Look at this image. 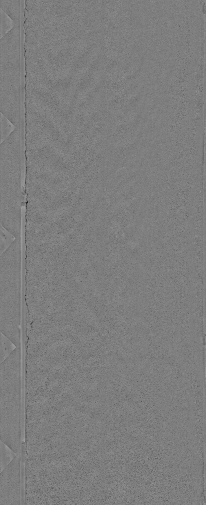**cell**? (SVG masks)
<instances>
[{
	"mask_svg": "<svg viewBox=\"0 0 206 505\" xmlns=\"http://www.w3.org/2000/svg\"><path fill=\"white\" fill-rule=\"evenodd\" d=\"M24 22L1 39V112L15 127L25 125L26 61Z\"/></svg>",
	"mask_w": 206,
	"mask_h": 505,
	"instance_id": "1",
	"label": "cell"
},
{
	"mask_svg": "<svg viewBox=\"0 0 206 505\" xmlns=\"http://www.w3.org/2000/svg\"><path fill=\"white\" fill-rule=\"evenodd\" d=\"M24 132L15 128L1 144V224L15 238H20L21 211L26 205L22 187L25 166Z\"/></svg>",
	"mask_w": 206,
	"mask_h": 505,
	"instance_id": "2",
	"label": "cell"
},
{
	"mask_svg": "<svg viewBox=\"0 0 206 505\" xmlns=\"http://www.w3.org/2000/svg\"><path fill=\"white\" fill-rule=\"evenodd\" d=\"M20 238L1 254V332L13 344L20 346Z\"/></svg>",
	"mask_w": 206,
	"mask_h": 505,
	"instance_id": "3",
	"label": "cell"
},
{
	"mask_svg": "<svg viewBox=\"0 0 206 505\" xmlns=\"http://www.w3.org/2000/svg\"><path fill=\"white\" fill-rule=\"evenodd\" d=\"M21 346L1 364V440L15 454L20 450Z\"/></svg>",
	"mask_w": 206,
	"mask_h": 505,
	"instance_id": "4",
	"label": "cell"
},
{
	"mask_svg": "<svg viewBox=\"0 0 206 505\" xmlns=\"http://www.w3.org/2000/svg\"><path fill=\"white\" fill-rule=\"evenodd\" d=\"M20 454H17L1 473V505H20L21 501Z\"/></svg>",
	"mask_w": 206,
	"mask_h": 505,
	"instance_id": "5",
	"label": "cell"
},
{
	"mask_svg": "<svg viewBox=\"0 0 206 505\" xmlns=\"http://www.w3.org/2000/svg\"><path fill=\"white\" fill-rule=\"evenodd\" d=\"M25 2L22 0H1V8L16 24H19L24 22Z\"/></svg>",
	"mask_w": 206,
	"mask_h": 505,
	"instance_id": "6",
	"label": "cell"
},
{
	"mask_svg": "<svg viewBox=\"0 0 206 505\" xmlns=\"http://www.w3.org/2000/svg\"><path fill=\"white\" fill-rule=\"evenodd\" d=\"M16 346L6 336L1 335V362H2L14 350Z\"/></svg>",
	"mask_w": 206,
	"mask_h": 505,
	"instance_id": "7",
	"label": "cell"
},
{
	"mask_svg": "<svg viewBox=\"0 0 206 505\" xmlns=\"http://www.w3.org/2000/svg\"><path fill=\"white\" fill-rule=\"evenodd\" d=\"M16 239L10 232L1 226V254L11 245Z\"/></svg>",
	"mask_w": 206,
	"mask_h": 505,
	"instance_id": "8",
	"label": "cell"
},
{
	"mask_svg": "<svg viewBox=\"0 0 206 505\" xmlns=\"http://www.w3.org/2000/svg\"><path fill=\"white\" fill-rule=\"evenodd\" d=\"M16 25L15 22L1 9V35L4 36Z\"/></svg>",
	"mask_w": 206,
	"mask_h": 505,
	"instance_id": "9",
	"label": "cell"
},
{
	"mask_svg": "<svg viewBox=\"0 0 206 505\" xmlns=\"http://www.w3.org/2000/svg\"><path fill=\"white\" fill-rule=\"evenodd\" d=\"M15 127L2 114L1 115V140L3 142L15 129Z\"/></svg>",
	"mask_w": 206,
	"mask_h": 505,
	"instance_id": "10",
	"label": "cell"
},
{
	"mask_svg": "<svg viewBox=\"0 0 206 505\" xmlns=\"http://www.w3.org/2000/svg\"><path fill=\"white\" fill-rule=\"evenodd\" d=\"M4 446L1 444V469L2 470L11 462L13 459L11 458L10 451L12 450L4 443Z\"/></svg>",
	"mask_w": 206,
	"mask_h": 505,
	"instance_id": "11",
	"label": "cell"
}]
</instances>
